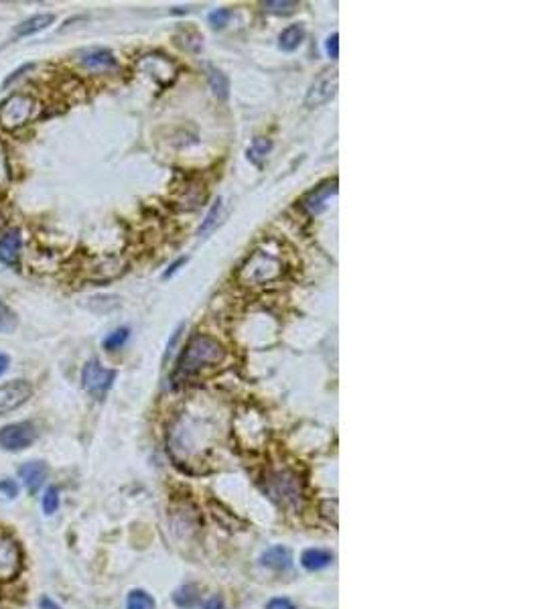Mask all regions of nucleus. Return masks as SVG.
Here are the masks:
<instances>
[{
	"instance_id": "1",
	"label": "nucleus",
	"mask_w": 542,
	"mask_h": 609,
	"mask_svg": "<svg viewBox=\"0 0 542 609\" xmlns=\"http://www.w3.org/2000/svg\"><path fill=\"white\" fill-rule=\"evenodd\" d=\"M226 360V347L222 346L217 339H214L212 335H203L199 333L195 335L181 356L179 363H177V370H175V376L173 380L179 384V382H187L193 376H198L201 370L205 368H214V366H219V363Z\"/></svg>"
},
{
	"instance_id": "2",
	"label": "nucleus",
	"mask_w": 542,
	"mask_h": 609,
	"mask_svg": "<svg viewBox=\"0 0 542 609\" xmlns=\"http://www.w3.org/2000/svg\"><path fill=\"white\" fill-rule=\"evenodd\" d=\"M282 272H284V263L279 252L260 248L244 263L238 277L244 284H268V282L282 279Z\"/></svg>"
},
{
	"instance_id": "3",
	"label": "nucleus",
	"mask_w": 542,
	"mask_h": 609,
	"mask_svg": "<svg viewBox=\"0 0 542 609\" xmlns=\"http://www.w3.org/2000/svg\"><path fill=\"white\" fill-rule=\"evenodd\" d=\"M41 112L39 102L29 94H13L0 104V126L4 131H18L33 122Z\"/></svg>"
},
{
	"instance_id": "4",
	"label": "nucleus",
	"mask_w": 542,
	"mask_h": 609,
	"mask_svg": "<svg viewBox=\"0 0 542 609\" xmlns=\"http://www.w3.org/2000/svg\"><path fill=\"white\" fill-rule=\"evenodd\" d=\"M266 492L270 494V498H275L280 506L293 508V506H296L301 502L303 483H301V478L296 474L289 471V469H280V471H275V474L268 476V479H266Z\"/></svg>"
},
{
	"instance_id": "5",
	"label": "nucleus",
	"mask_w": 542,
	"mask_h": 609,
	"mask_svg": "<svg viewBox=\"0 0 542 609\" xmlns=\"http://www.w3.org/2000/svg\"><path fill=\"white\" fill-rule=\"evenodd\" d=\"M116 380L114 370L104 368L98 360H90L83 366L82 370V384L83 388L94 396V398H104L106 392L112 388Z\"/></svg>"
},
{
	"instance_id": "6",
	"label": "nucleus",
	"mask_w": 542,
	"mask_h": 609,
	"mask_svg": "<svg viewBox=\"0 0 542 609\" xmlns=\"http://www.w3.org/2000/svg\"><path fill=\"white\" fill-rule=\"evenodd\" d=\"M37 428L33 423H13L0 428V447L6 451H25L35 443Z\"/></svg>"
},
{
	"instance_id": "7",
	"label": "nucleus",
	"mask_w": 542,
	"mask_h": 609,
	"mask_svg": "<svg viewBox=\"0 0 542 609\" xmlns=\"http://www.w3.org/2000/svg\"><path fill=\"white\" fill-rule=\"evenodd\" d=\"M33 396V386L27 380H11L0 386V416L17 411Z\"/></svg>"
},
{
	"instance_id": "8",
	"label": "nucleus",
	"mask_w": 542,
	"mask_h": 609,
	"mask_svg": "<svg viewBox=\"0 0 542 609\" xmlns=\"http://www.w3.org/2000/svg\"><path fill=\"white\" fill-rule=\"evenodd\" d=\"M335 90H337V71H323L319 78H315V82L311 83L309 92H307V98H305V104L309 108H317V106H323L325 102L335 96Z\"/></svg>"
},
{
	"instance_id": "9",
	"label": "nucleus",
	"mask_w": 542,
	"mask_h": 609,
	"mask_svg": "<svg viewBox=\"0 0 542 609\" xmlns=\"http://www.w3.org/2000/svg\"><path fill=\"white\" fill-rule=\"evenodd\" d=\"M18 569H20L18 546L15 544V541L0 536V579L8 581V579L17 577Z\"/></svg>"
},
{
	"instance_id": "10",
	"label": "nucleus",
	"mask_w": 542,
	"mask_h": 609,
	"mask_svg": "<svg viewBox=\"0 0 542 609\" xmlns=\"http://www.w3.org/2000/svg\"><path fill=\"white\" fill-rule=\"evenodd\" d=\"M335 193H337V179H329V181L321 183L319 187H315L313 191H309V193L303 198L301 205H303V210H305L307 214H319V212L325 207L327 199L331 198V195H335Z\"/></svg>"
},
{
	"instance_id": "11",
	"label": "nucleus",
	"mask_w": 542,
	"mask_h": 609,
	"mask_svg": "<svg viewBox=\"0 0 542 609\" xmlns=\"http://www.w3.org/2000/svg\"><path fill=\"white\" fill-rule=\"evenodd\" d=\"M20 248H23V236L17 228L0 236V263H4L6 266H17L20 258Z\"/></svg>"
},
{
	"instance_id": "12",
	"label": "nucleus",
	"mask_w": 542,
	"mask_h": 609,
	"mask_svg": "<svg viewBox=\"0 0 542 609\" xmlns=\"http://www.w3.org/2000/svg\"><path fill=\"white\" fill-rule=\"evenodd\" d=\"M47 474H49V467H47L45 462L25 463V465L18 469V476L25 481V486H27V490H29L31 494H37V492L41 490V486H43L45 479H47Z\"/></svg>"
},
{
	"instance_id": "13",
	"label": "nucleus",
	"mask_w": 542,
	"mask_h": 609,
	"mask_svg": "<svg viewBox=\"0 0 542 609\" xmlns=\"http://www.w3.org/2000/svg\"><path fill=\"white\" fill-rule=\"evenodd\" d=\"M260 562L266 569H272V571H287L291 569L293 565V555L287 546L282 544H277V546H270L263 557H260Z\"/></svg>"
},
{
	"instance_id": "14",
	"label": "nucleus",
	"mask_w": 542,
	"mask_h": 609,
	"mask_svg": "<svg viewBox=\"0 0 542 609\" xmlns=\"http://www.w3.org/2000/svg\"><path fill=\"white\" fill-rule=\"evenodd\" d=\"M80 61L88 69H112V67H116L114 53L108 49H102V47L83 51L80 55Z\"/></svg>"
},
{
	"instance_id": "15",
	"label": "nucleus",
	"mask_w": 542,
	"mask_h": 609,
	"mask_svg": "<svg viewBox=\"0 0 542 609\" xmlns=\"http://www.w3.org/2000/svg\"><path fill=\"white\" fill-rule=\"evenodd\" d=\"M53 20H55V17L49 15V13L35 15V17L23 20L17 29H15V35H17V37H31V35L35 33H41V31H45L47 27L53 25Z\"/></svg>"
},
{
	"instance_id": "16",
	"label": "nucleus",
	"mask_w": 542,
	"mask_h": 609,
	"mask_svg": "<svg viewBox=\"0 0 542 609\" xmlns=\"http://www.w3.org/2000/svg\"><path fill=\"white\" fill-rule=\"evenodd\" d=\"M333 560V555L329 550H323V548H307L303 555H301V565L307 569V571H321L331 565Z\"/></svg>"
},
{
	"instance_id": "17",
	"label": "nucleus",
	"mask_w": 542,
	"mask_h": 609,
	"mask_svg": "<svg viewBox=\"0 0 542 609\" xmlns=\"http://www.w3.org/2000/svg\"><path fill=\"white\" fill-rule=\"evenodd\" d=\"M303 39H305V29H303L301 25H291V27H287V29L280 33L279 37L280 49L287 51V53L299 49V47H301V43H303Z\"/></svg>"
},
{
	"instance_id": "18",
	"label": "nucleus",
	"mask_w": 542,
	"mask_h": 609,
	"mask_svg": "<svg viewBox=\"0 0 542 609\" xmlns=\"http://www.w3.org/2000/svg\"><path fill=\"white\" fill-rule=\"evenodd\" d=\"M175 605L181 609H191L199 603V589L195 585H183L173 595Z\"/></svg>"
},
{
	"instance_id": "19",
	"label": "nucleus",
	"mask_w": 542,
	"mask_h": 609,
	"mask_svg": "<svg viewBox=\"0 0 542 609\" xmlns=\"http://www.w3.org/2000/svg\"><path fill=\"white\" fill-rule=\"evenodd\" d=\"M222 210H224V201H222V199H217L214 205H212V210H210L207 215H205V219L201 222V226H199V230H198L199 238H205V236H207V234L217 226V222H219V217H222Z\"/></svg>"
},
{
	"instance_id": "20",
	"label": "nucleus",
	"mask_w": 542,
	"mask_h": 609,
	"mask_svg": "<svg viewBox=\"0 0 542 609\" xmlns=\"http://www.w3.org/2000/svg\"><path fill=\"white\" fill-rule=\"evenodd\" d=\"M207 80H210V85H212V90H214V94L217 98H228V94H230V82H228L226 73H222V71H217V69H210Z\"/></svg>"
},
{
	"instance_id": "21",
	"label": "nucleus",
	"mask_w": 542,
	"mask_h": 609,
	"mask_svg": "<svg viewBox=\"0 0 542 609\" xmlns=\"http://www.w3.org/2000/svg\"><path fill=\"white\" fill-rule=\"evenodd\" d=\"M270 148H272V143H270L268 138H254L250 148H248V159H250L252 163L260 165L264 159H266V155L270 152Z\"/></svg>"
},
{
	"instance_id": "22",
	"label": "nucleus",
	"mask_w": 542,
	"mask_h": 609,
	"mask_svg": "<svg viewBox=\"0 0 542 609\" xmlns=\"http://www.w3.org/2000/svg\"><path fill=\"white\" fill-rule=\"evenodd\" d=\"M126 609H155V599L145 589H132L126 599Z\"/></svg>"
},
{
	"instance_id": "23",
	"label": "nucleus",
	"mask_w": 542,
	"mask_h": 609,
	"mask_svg": "<svg viewBox=\"0 0 542 609\" xmlns=\"http://www.w3.org/2000/svg\"><path fill=\"white\" fill-rule=\"evenodd\" d=\"M264 11L266 13H272V15H293L296 8H299V2H293V0H266L263 2Z\"/></svg>"
},
{
	"instance_id": "24",
	"label": "nucleus",
	"mask_w": 542,
	"mask_h": 609,
	"mask_svg": "<svg viewBox=\"0 0 542 609\" xmlns=\"http://www.w3.org/2000/svg\"><path fill=\"white\" fill-rule=\"evenodd\" d=\"M17 330V315L0 299V333H13Z\"/></svg>"
},
{
	"instance_id": "25",
	"label": "nucleus",
	"mask_w": 542,
	"mask_h": 609,
	"mask_svg": "<svg viewBox=\"0 0 542 609\" xmlns=\"http://www.w3.org/2000/svg\"><path fill=\"white\" fill-rule=\"evenodd\" d=\"M128 335H131V331L126 330V327H120V330L112 331V333L104 339V349H108V351H116V349H120V347L126 344Z\"/></svg>"
},
{
	"instance_id": "26",
	"label": "nucleus",
	"mask_w": 542,
	"mask_h": 609,
	"mask_svg": "<svg viewBox=\"0 0 542 609\" xmlns=\"http://www.w3.org/2000/svg\"><path fill=\"white\" fill-rule=\"evenodd\" d=\"M57 508H59V490L55 486H51L49 490L45 492V495H43V510H45L47 516H51V514L57 512Z\"/></svg>"
},
{
	"instance_id": "27",
	"label": "nucleus",
	"mask_w": 542,
	"mask_h": 609,
	"mask_svg": "<svg viewBox=\"0 0 542 609\" xmlns=\"http://www.w3.org/2000/svg\"><path fill=\"white\" fill-rule=\"evenodd\" d=\"M230 17H231V13L228 11V8H217V11H214V13L210 15V23H212L214 27H217V29H222V27H226V25H228Z\"/></svg>"
},
{
	"instance_id": "28",
	"label": "nucleus",
	"mask_w": 542,
	"mask_h": 609,
	"mask_svg": "<svg viewBox=\"0 0 542 609\" xmlns=\"http://www.w3.org/2000/svg\"><path fill=\"white\" fill-rule=\"evenodd\" d=\"M0 494L6 498H15L18 494V486L15 479H0Z\"/></svg>"
},
{
	"instance_id": "29",
	"label": "nucleus",
	"mask_w": 542,
	"mask_h": 609,
	"mask_svg": "<svg viewBox=\"0 0 542 609\" xmlns=\"http://www.w3.org/2000/svg\"><path fill=\"white\" fill-rule=\"evenodd\" d=\"M325 51H327V55L331 59H337V57H339V37H337V33H333L329 37L327 43H325Z\"/></svg>"
},
{
	"instance_id": "30",
	"label": "nucleus",
	"mask_w": 542,
	"mask_h": 609,
	"mask_svg": "<svg viewBox=\"0 0 542 609\" xmlns=\"http://www.w3.org/2000/svg\"><path fill=\"white\" fill-rule=\"evenodd\" d=\"M266 609H296L289 599H284V597H275V599H270L268 603H266Z\"/></svg>"
},
{
	"instance_id": "31",
	"label": "nucleus",
	"mask_w": 542,
	"mask_h": 609,
	"mask_svg": "<svg viewBox=\"0 0 542 609\" xmlns=\"http://www.w3.org/2000/svg\"><path fill=\"white\" fill-rule=\"evenodd\" d=\"M33 64H27V66H23V67H18L17 71H13V76H8V78H6V80H4V83H2V85H4V88H8V85H11V83L15 82V80H18V78H23V76H25V73H27V71H31V69H33Z\"/></svg>"
},
{
	"instance_id": "32",
	"label": "nucleus",
	"mask_w": 542,
	"mask_h": 609,
	"mask_svg": "<svg viewBox=\"0 0 542 609\" xmlns=\"http://www.w3.org/2000/svg\"><path fill=\"white\" fill-rule=\"evenodd\" d=\"M8 179V165H6V157H4V150L0 147V185Z\"/></svg>"
},
{
	"instance_id": "33",
	"label": "nucleus",
	"mask_w": 542,
	"mask_h": 609,
	"mask_svg": "<svg viewBox=\"0 0 542 609\" xmlns=\"http://www.w3.org/2000/svg\"><path fill=\"white\" fill-rule=\"evenodd\" d=\"M203 609H224V601L219 597H212L210 601H205Z\"/></svg>"
},
{
	"instance_id": "34",
	"label": "nucleus",
	"mask_w": 542,
	"mask_h": 609,
	"mask_svg": "<svg viewBox=\"0 0 542 609\" xmlns=\"http://www.w3.org/2000/svg\"><path fill=\"white\" fill-rule=\"evenodd\" d=\"M39 605H41V609H61L53 599H49V597H43Z\"/></svg>"
},
{
	"instance_id": "35",
	"label": "nucleus",
	"mask_w": 542,
	"mask_h": 609,
	"mask_svg": "<svg viewBox=\"0 0 542 609\" xmlns=\"http://www.w3.org/2000/svg\"><path fill=\"white\" fill-rule=\"evenodd\" d=\"M8 366H11V360H8V356L6 354H0V376L8 370Z\"/></svg>"
},
{
	"instance_id": "36",
	"label": "nucleus",
	"mask_w": 542,
	"mask_h": 609,
	"mask_svg": "<svg viewBox=\"0 0 542 609\" xmlns=\"http://www.w3.org/2000/svg\"><path fill=\"white\" fill-rule=\"evenodd\" d=\"M183 263H185V258H181V260H177V263H175V264H171V268H169V270L164 272V277H171L173 272H177V268H179V266Z\"/></svg>"
},
{
	"instance_id": "37",
	"label": "nucleus",
	"mask_w": 542,
	"mask_h": 609,
	"mask_svg": "<svg viewBox=\"0 0 542 609\" xmlns=\"http://www.w3.org/2000/svg\"><path fill=\"white\" fill-rule=\"evenodd\" d=\"M4 222H6V219H4V215H2V212H0V228L4 226Z\"/></svg>"
}]
</instances>
